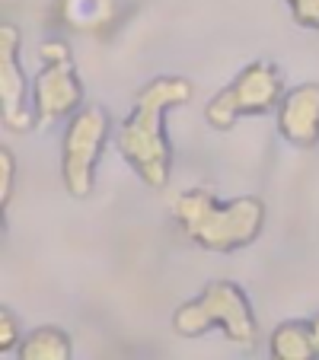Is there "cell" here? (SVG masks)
Instances as JSON below:
<instances>
[{
  "label": "cell",
  "instance_id": "obj_1",
  "mask_svg": "<svg viewBox=\"0 0 319 360\" xmlns=\"http://www.w3.org/2000/svg\"><path fill=\"white\" fill-rule=\"evenodd\" d=\"M195 86L185 77H154L135 96L128 118L115 131V150L150 188H163L173 172V147L166 137V112L192 99Z\"/></svg>",
  "mask_w": 319,
  "mask_h": 360
},
{
  "label": "cell",
  "instance_id": "obj_6",
  "mask_svg": "<svg viewBox=\"0 0 319 360\" xmlns=\"http://www.w3.org/2000/svg\"><path fill=\"white\" fill-rule=\"evenodd\" d=\"M106 141H109V112L96 102L83 105L68 122L61 137V179L74 198H87L93 191Z\"/></svg>",
  "mask_w": 319,
  "mask_h": 360
},
{
  "label": "cell",
  "instance_id": "obj_2",
  "mask_svg": "<svg viewBox=\"0 0 319 360\" xmlns=\"http://www.w3.org/2000/svg\"><path fill=\"white\" fill-rule=\"evenodd\" d=\"M173 217L179 230L195 245L208 252H237L246 249L258 239L265 226V204L262 198H233V201H218L208 188H189L176 198Z\"/></svg>",
  "mask_w": 319,
  "mask_h": 360
},
{
  "label": "cell",
  "instance_id": "obj_10",
  "mask_svg": "<svg viewBox=\"0 0 319 360\" xmlns=\"http://www.w3.org/2000/svg\"><path fill=\"white\" fill-rule=\"evenodd\" d=\"M74 357V345H70L68 332L58 326H39L32 332L23 335L20 347H16V360H70Z\"/></svg>",
  "mask_w": 319,
  "mask_h": 360
},
{
  "label": "cell",
  "instance_id": "obj_9",
  "mask_svg": "<svg viewBox=\"0 0 319 360\" xmlns=\"http://www.w3.org/2000/svg\"><path fill=\"white\" fill-rule=\"evenodd\" d=\"M268 357L272 360H319L310 319L281 322L272 332V338H268Z\"/></svg>",
  "mask_w": 319,
  "mask_h": 360
},
{
  "label": "cell",
  "instance_id": "obj_3",
  "mask_svg": "<svg viewBox=\"0 0 319 360\" xmlns=\"http://www.w3.org/2000/svg\"><path fill=\"white\" fill-rule=\"evenodd\" d=\"M211 328H220L243 351H252L258 345V322L249 297L233 281H211L195 300L182 303L173 313V332L182 338H198Z\"/></svg>",
  "mask_w": 319,
  "mask_h": 360
},
{
  "label": "cell",
  "instance_id": "obj_7",
  "mask_svg": "<svg viewBox=\"0 0 319 360\" xmlns=\"http://www.w3.org/2000/svg\"><path fill=\"white\" fill-rule=\"evenodd\" d=\"M0 105H4V128L29 131L35 124V109L29 105V83L20 64V29L13 22L0 26Z\"/></svg>",
  "mask_w": 319,
  "mask_h": 360
},
{
  "label": "cell",
  "instance_id": "obj_8",
  "mask_svg": "<svg viewBox=\"0 0 319 360\" xmlns=\"http://www.w3.org/2000/svg\"><path fill=\"white\" fill-rule=\"evenodd\" d=\"M278 131L287 143L310 150L319 143V83L287 89L278 105Z\"/></svg>",
  "mask_w": 319,
  "mask_h": 360
},
{
  "label": "cell",
  "instance_id": "obj_12",
  "mask_svg": "<svg viewBox=\"0 0 319 360\" xmlns=\"http://www.w3.org/2000/svg\"><path fill=\"white\" fill-rule=\"evenodd\" d=\"M291 16L297 26L304 29H319V0H287Z\"/></svg>",
  "mask_w": 319,
  "mask_h": 360
},
{
  "label": "cell",
  "instance_id": "obj_13",
  "mask_svg": "<svg viewBox=\"0 0 319 360\" xmlns=\"http://www.w3.org/2000/svg\"><path fill=\"white\" fill-rule=\"evenodd\" d=\"M20 341H23V335H20V326H16V316L10 313L7 306L0 309V351L7 354V351H16L20 347Z\"/></svg>",
  "mask_w": 319,
  "mask_h": 360
},
{
  "label": "cell",
  "instance_id": "obj_14",
  "mask_svg": "<svg viewBox=\"0 0 319 360\" xmlns=\"http://www.w3.org/2000/svg\"><path fill=\"white\" fill-rule=\"evenodd\" d=\"M13 176H16V160L7 147L0 150V204L7 207L13 198Z\"/></svg>",
  "mask_w": 319,
  "mask_h": 360
},
{
  "label": "cell",
  "instance_id": "obj_5",
  "mask_svg": "<svg viewBox=\"0 0 319 360\" xmlns=\"http://www.w3.org/2000/svg\"><path fill=\"white\" fill-rule=\"evenodd\" d=\"M42 68L32 80V109L39 128H51L61 118H74L83 109V83L74 70V58L64 39H45L39 45Z\"/></svg>",
  "mask_w": 319,
  "mask_h": 360
},
{
  "label": "cell",
  "instance_id": "obj_15",
  "mask_svg": "<svg viewBox=\"0 0 319 360\" xmlns=\"http://www.w3.org/2000/svg\"><path fill=\"white\" fill-rule=\"evenodd\" d=\"M310 328H313V341H316V351H319V316L310 319Z\"/></svg>",
  "mask_w": 319,
  "mask_h": 360
},
{
  "label": "cell",
  "instance_id": "obj_4",
  "mask_svg": "<svg viewBox=\"0 0 319 360\" xmlns=\"http://www.w3.org/2000/svg\"><path fill=\"white\" fill-rule=\"evenodd\" d=\"M284 93V77L272 61H252L208 102L204 118L211 128L227 131L243 115H265V112L278 109Z\"/></svg>",
  "mask_w": 319,
  "mask_h": 360
},
{
  "label": "cell",
  "instance_id": "obj_11",
  "mask_svg": "<svg viewBox=\"0 0 319 360\" xmlns=\"http://www.w3.org/2000/svg\"><path fill=\"white\" fill-rule=\"evenodd\" d=\"M115 13V0H61L58 16L77 32H96L106 29Z\"/></svg>",
  "mask_w": 319,
  "mask_h": 360
}]
</instances>
